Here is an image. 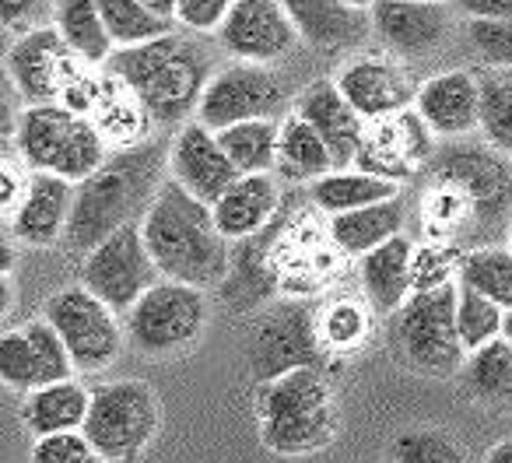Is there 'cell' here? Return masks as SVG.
Segmentation results:
<instances>
[{
    "label": "cell",
    "mask_w": 512,
    "mask_h": 463,
    "mask_svg": "<svg viewBox=\"0 0 512 463\" xmlns=\"http://www.w3.org/2000/svg\"><path fill=\"white\" fill-rule=\"evenodd\" d=\"M418 183V239L460 253L502 246L512 232V158L491 144L446 141Z\"/></svg>",
    "instance_id": "obj_1"
},
{
    "label": "cell",
    "mask_w": 512,
    "mask_h": 463,
    "mask_svg": "<svg viewBox=\"0 0 512 463\" xmlns=\"http://www.w3.org/2000/svg\"><path fill=\"white\" fill-rule=\"evenodd\" d=\"M169 148L172 141L144 137V141L113 151L92 176L81 179L71 225H67V239L74 250L88 253L123 225L144 221L158 190L165 186Z\"/></svg>",
    "instance_id": "obj_2"
},
{
    "label": "cell",
    "mask_w": 512,
    "mask_h": 463,
    "mask_svg": "<svg viewBox=\"0 0 512 463\" xmlns=\"http://www.w3.org/2000/svg\"><path fill=\"white\" fill-rule=\"evenodd\" d=\"M102 67L134 92V99L158 127H183L197 113L204 88L218 74L211 50L197 43L193 32L190 36L169 32L141 46H120Z\"/></svg>",
    "instance_id": "obj_3"
},
{
    "label": "cell",
    "mask_w": 512,
    "mask_h": 463,
    "mask_svg": "<svg viewBox=\"0 0 512 463\" xmlns=\"http://www.w3.org/2000/svg\"><path fill=\"white\" fill-rule=\"evenodd\" d=\"M141 228L162 278L183 281L204 292L225 285L232 271V250L214 221V207L186 193L172 176L158 190Z\"/></svg>",
    "instance_id": "obj_4"
},
{
    "label": "cell",
    "mask_w": 512,
    "mask_h": 463,
    "mask_svg": "<svg viewBox=\"0 0 512 463\" xmlns=\"http://www.w3.org/2000/svg\"><path fill=\"white\" fill-rule=\"evenodd\" d=\"M260 435L274 453H316L337 435V407L320 365L267 379L256 397Z\"/></svg>",
    "instance_id": "obj_5"
},
{
    "label": "cell",
    "mask_w": 512,
    "mask_h": 463,
    "mask_svg": "<svg viewBox=\"0 0 512 463\" xmlns=\"http://www.w3.org/2000/svg\"><path fill=\"white\" fill-rule=\"evenodd\" d=\"M15 144L32 172H53L71 183L88 179L109 158V137L99 130V123L64 102L22 109Z\"/></svg>",
    "instance_id": "obj_6"
},
{
    "label": "cell",
    "mask_w": 512,
    "mask_h": 463,
    "mask_svg": "<svg viewBox=\"0 0 512 463\" xmlns=\"http://www.w3.org/2000/svg\"><path fill=\"white\" fill-rule=\"evenodd\" d=\"M456 299H460V285L446 281L439 288H421L400 306L393 337L404 362L421 376L463 372L470 351L463 348L460 327H456Z\"/></svg>",
    "instance_id": "obj_7"
},
{
    "label": "cell",
    "mask_w": 512,
    "mask_h": 463,
    "mask_svg": "<svg viewBox=\"0 0 512 463\" xmlns=\"http://www.w3.org/2000/svg\"><path fill=\"white\" fill-rule=\"evenodd\" d=\"M158 425H162V407L155 390L137 379H120L92 390V407L81 432L113 463L141 453L155 439Z\"/></svg>",
    "instance_id": "obj_8"
},
{
    "label": "cell",
    "mask_w": 512,
    "mask_h": 463,
    "mask_svg": "<svg viewBox=\"0 0 512 463\" xmlns=\"http://www.w3.org/2000/svg\"><path fill=\"white\" fill-rule=\"evenodd\" d=\"M207 323L204 288L162 278L127 313L130 341L144 355H176L190 348Z\"/></svg>",
    "instance_id": "obj_9"
},
{
    "label": "cell",
    "mask_w": 512,
    "mask_h": 463,
    "mask_svg": "<svg viewBox=\"0 0 512 463\" xmlns=\"http://www.w3.org/2000/svg\"><path fill=\"white\" fill-rule=\"evenodd\" d=\"M158 281L162 271L144 243L141 221L106 236L95 250L85 253V264H81V285L99 295L113 313H130L137 299Z\"/></svg>",
    "instance_id": "obj_10"
},
{
    "label": "cell",
    "mask_w": 512,
    "mask_h": 463,
    "mask_svg": "<svg viewBox=\"0 0 512 463\" xmlns=\"http://www.w3.org/2000/svg\"><path fill=\"white\" fill-rule=\"evenodd\" d=\"M43 316L53 323L60 341L67 344L78 372H99L120 355L123 334L116 313L85 285L50 295Z\"/></svg>",
    "instance_id": "obj_11"
},
{
    "label": "cell",
    "mask_w": 512,
    "mask_h": 463,
    "mask_svg": "<svg viewBox=\"0 0 512 463\" xmlns=\"http://www.w3.org/2000/svg\"><path fill=\"white\" fill-rule=\"evenodd\" d=\"M8 81L29 106L43 102H64L67 88L85 74V60L67 46L57 25H39L15 39L8 50Z\"/></svg>",
    "instance_id": "obj_12"
},
{
    "label": "cell",
    "mask_w": 512,
    "mask_h": 463,
    "mask_svg": "<svg viewBox=\"0 0 512 463\" xmlns=\"http://www.w3.org/2000/svg\"><path fill=\"white\" fill-rule=\"evenodd\" d=\"M285 102L288 88L271 67L239 60L211 78L197 106V120L211 130H225L246 120H274Z\"/></svg>",
    "instance_id": "obj_13"
},
{
    "label": "cell",
    "mask_w": 512,
    "mask_h": 463,
    "mask_svg": "<svg viewBox=\"0 0 512 463\" xmlns=\"http://www.w3.org/2000/svg\"><path fill=\"white\" fill-rule=\"evenodd\" d=\"M320 313L302 302L274 306L264 320L256 323L253 344H249V362L256 379H274L281 372L302 369V365H320Z\"/></svg>",
    "instance_id": "obj_14"
},
{
    "label": "cell",
    "mask_w": 512,
    "mask_h": 463,
    "mask_svg": "<svg viewBox=\"0 0 512 463\" xmlns=\"http://www.w3.org/2000/svg\"><path fill=\"white\" fill-rule=\"evenodd\" d=\"M432 137V127L421 120V113L414 106L404 109V113L386 116V120H376L365 130L355 169L393 179V183L414 179L428 165V158L435 155V148H439Z\"/></svg>",
    "instance_id": "obj_15"
},
{
    "label": "cell",
    "mask_w": 512,
    "mask_h": 463,
    "mask_svg": "<svg viewBox=\"0 0 512 463\" xmlns=\"http://www.w3.org/2000/svg\"><path fill=\"white\" fill-rule=\"evenodd\" d=\"M299 39V29L281 0H235L218 32L225 53L249 64H274L288 57Z\"/></svg>",
    "instance_id": "obj_16"
},
{
    "label": "cell",
    "mask_w": 512,
    "mask_h": 463,
    "mask_svg": "<svg viewBox=\"0 0 512 463\" xmlns=\"http://www.w3.org/2000/svg\"><path fill=\"white\" fill-rule=\"evenodd\" d=\"M372 36L397 57H428L453 36V8L442 0H376Z\"/></svg>",
    "instance_id": "obj_17"
},
{
    "label": "cell",
    "mask_w": 512,
    "mask_h": 463,
    "mask_svg": "<svg viewBox=\"0 0 512 463\" xmlns=\"http://www.w3.org/2000/svg\"><path fill=\"white\" fill-rule=\"evenodd\" d=\"M0 372L8 386L32 393L39 386L71 379L74 358L53 330V323L43 316V320H32L0 337Z\"/></svg>",
    "instance_id": "obj_18"
},
{
    "label": "cell",
    "mask_w": 512,
    "mask_h": 463,
    "mask_svg": "<svg viewBox=\"0 0 512 463\" xmlns=\"http://www.w3.org/2000/svg\"><path fill=\"white\" fill-rule=\"evenodd\" d=\"M169 176L183 186L186 193H193L204 204H218L225 197V190L242 176L232 165V158L225 155L218 141V130L204 127V123H183L172 137L169 148Z\"/></svg>",
    "instance_id": "obj_19"
},
{
    "label": "cell",
    "mask_w": 512,
    "mask_h": 463,
    "mask_svg": "<svg viewBox=\"0 0 512 463\" xmlns=\"http://www.w3.org/2000/svg\"><path fill=\"white\" fill-rule=\"evenodd\" d=\"M334 81L365 123L386 120V116L411 109L421 88L414 85L411 71L393 57H358L351 64H344Z\"/></svg>",
    "instance_id": "obj_20"
},
{
    "label": "cell",
    "mask_w": 512,
    "mask_h": 463,
    "mask_svg": "<svg viewBox=\"0 0 512 463\" xmlns=\"http://www.w3.org/2000/svg\"><path fill=\"white\" fill-rule=\"evenodd\" d=\"M74 197H78V190L71 179L53 176V172H32L22 200L8 214V232L18 243L46 250L71 225Z\"/></svg>",
    "instance_id": "obj_21"
},
{
    "label": "cell",
    "mask_w": 512,
    "mask_h": 463,
    "mask_svg": "<svg viewBox=\"0 0 512 463\" xmlns=\"http://www.w3.org/2000/svg\"><path fill=\"white\" fill-rule=\"evenodd\" d=\"M295 113L327 141L337 169H351V165H355L369 123H365L362 116H358V109L344 99L337 81L320 78L302 88V95L295 99Z\"/></svg>",
    "instance_id": "obj_22"
},
{
    "label": "cell",
    "mask_w": 512,
    "mask_h": 463,
    "mask_svg": "<svg viewBox=\"0 0 512 463\" xmlns=\"http://www.w3.org/2000/svg\"><path fill=\"white\" fill-rule=\"evenodd\" d=\"M414 109L435 137L460 141L481 130V78L470 71H446L421 81Z\"/></svg>",
    "instance_id": "obj_23"
},
{
    "label": "cell",
    "mask_w": 512,
    "mask_h": 463,
    "mask_svg": "<svg viewBox=\"0 0 512 463\" xmlns=\"http://www.w3.org/2000/svg\"><path fill=\"white\" fill-rule=\"evenodd\" d=\"M299 36L316 50H351L372 36V15L348 0H281Z\"/></svg>",
    "instance_id": "obj_24"
},
{
    "label": "cell",
    "mask_w": 512,
    "mask_h": 463,
    "mask_svg": "<svg viewBox=\"0 0 512 463\" xmlns=\"http://www.w3.org/2000/svg\"><path fill=\"white\" fill-rule=\"evenodd\" d=\"M281 211V190L271 172H253L239 176L225 190V197L214 204V221L228 243H242L249 236H260Z\"/></svg>",
    "instance_id": "obj_25"
},
{
    "label": "cell",
    "mask_w": 512,
    "mask_h": 463,
    "mask_svg": "<svg viewBox=\"0 0 512 463\" xmlns=\"http://www.w3.org/2000/svg\"><path fill=\"white\" fill-rule=\"evenodd\" d=\"M414 243L400 232L362 257V288L376 313H400L414 295Z\"/></svg>",
    "instance_id": "obj_26"
},
{
    "label": "cell",
    "mask_w": 512,
    "mask_h": 463,
    "mask_svg": "<svg viewBox=\"0 0 512 463\" xmlns=\"http://www.w3.org/2000/svg\"><path fill=\"white\" fill-rule=\"evenodd\" d=\"M407 221V200L390 197L379 204L358 207V211H344L330 218V243L348 257H365L376 246L390 243L393 236L404 232Z\"/></svg>",
    "instance_id": "obj_27"
},
{
    "label": "cell",
    "mask_w": 512,
    "mask_h": 463,
    "mask_svg": "<svg viewBox=\"0 0 512 463\" xmlns=\"http://www.w3.org/2000/svg\"><path fill=\"white\" fill-rule=\"evenodd\" d=\"M88 407H92V390H85L74 379H60V383L39 386V390L29 393V400L22 407V418L39 439V435L85 428Z\"/></svg>",
    "instance_id": "obj_28"
},
{
    "label": "cell",
    "mask_w": 512,
    "mask_h": 463,
    "mask_svg": "<svg viewBox=\"0 0 512 463\" xmlns=\"http://www.w3.org/2000/svg\"><path fill=\"white\" fill-rule=\"evenodd\" d=\"M309 197H313V204L320 207V211H327L330 218H334V214L358 211V207L400 197V183L372 176V172H362V169H334V172H327V176L313 179Z\"/></svg>",
    "instance_id": "obj_29"
},
{
    "label": "cell",
    "mask_w": 512,
    "mask_h": 463,
    "mask_svg": "<svg viewBox=\"0 0 512 463\" xmlns=\"http://www.w3.org/2000/svg\"><path fill=\"white\" fill-rule=\"evenodd\" d=\"M53 25H57L60 36L67 39V46H71L88 67H102L113 57L116 43L106 29L99 0H57Z\"/></svg>",
    "instance_id": "obj_30"
},
{
    "label": "cell",
    "mask_w": 512,
    "mask_h": 463,
    "mask_svg": "<svg viewBox=\"0 0 512 463\" xmlns=\"http://www.w3.org/2000/svg\"><path fill=\"white\" fill-rule=\"evenodd\" d=\"M278 169H281V176L295 179V183H302V179H320L337 169L327 141H323L299 113H288L285 120H281Z\"/></svg>",
    "instance_id": "obj_31"
},
{
    "label": "cell",
    "mask_w": 512,
    "mask_h": 463,
    "mask_svg": "<svg viewBox=\"0 0 512 463\" xmlns=\"http://www.w3.org/2000/svg\"><path fill=\"white\" fill-rule=\"evenodd\" d=\"M218 141L225 155L242 176L253 172H271L278 165V141H281V123L278 120H246L232 123V127L218 130Z\"/></svg>",
    "instance_id": "obj_32"
},
{
    "label": "cell",
    "mask_w": 512,
    "mask_h": 463,
    "mask_svg": "<svg viewBox=\"0 0 512 463\" xmlns=\"http://www.w3.org/2000/svg\"><path fill=\"white\" fill-rule=\"evenodd\" d=\"M463 383L484 404H512V341L495 337L484 348L470 351L463 362Z\"/></svg>",
    "instance_id": "obj_33"
},
{
    "label": "cell",
    "mask_w": 512,
    "mask_h": 463,
    "mask_svg": "<svg viewBox=\"0 0 512 463\" xmlns=\"http://www.w3.org/2000/svg\"><path fill=\"white\" fill-rule=\"evenodd\" d=\"M456 281L474 292H481L484 299L498 302L502 309H512V250L509 246H481L470 250L460 264Z\"/></svg>",
    "instance_id": "obj_34"
},
{
    "label": "cell",
    "mask_w": 512,
    "mask_h": 463,
    "mask_svg": "<svg viewBox=\"0 0 512 463\" xmlns=\"http://www.w3.org/2000/svg\"><path fill=\"white\" fill-rule=\"evenodd\" d=\"M99 8L116 46H141L172 32V18L155 15L141 0H99Z\"/></svg>",
    "instance_id": "obj_35"
},
{
    "label": "cell",
    "mask_w": 512,
    "mask_h": 463,
    "mask_svg": "<svg viewBox=\"0 0 512 463\" xmlns=\"http://www.w3.org/2000/svg\"><path fill=\"white\" fill-rule=\"evenodd\" d=\"M460 285V281H456ZM505 309L498 302L484 299L481 292L460 285V299H456V327H460V341L467 351L484 348L488 341L502 337Z\"/></svg>",
    "instance_id": "obj_36"
},
{
    "label": "cell",
    "mask_w": 512,
    "mask_h": 463,
    "mask_svg": "<svg viewBox=\"0 0 512 463\" xmlns=\"http://www.w3.org/2000/svg\"><path fill=\"white\" fill-rule=\"evenodd\" d=\"M369 337V309L358 299H337L320 313L323 351H355Z\"/></svg>",
    "instance_id": "obj_37"
},
{
    "label": "cell",
    "mask_w": 512,
    "mask_h": 463,
    "mask_svg": "<svg viewBox=\"0 0 512 463\" xmlns=\"http://www.w3.org/2000/svg\"><path fill=\"white\" fill-rule=\"evenodd\" d=\"M481 134L512 158V81L481 78Z\"/></svg>",
    "instance_id": "obj_38"
},
{
    "label": "cell",
    "mask_w": 512,
    "mask_h": 463,
    "mask_svg": "<svg viewBox=\"0 0 512 463\" xmlns=\"http://www.w3.org/2000/svg\"><path fill=\"white\" fill-rule=\"evenodd\" d=\"M393 460L397 463H467L463 449L435 428H411L393 439Z\"/></svg>",
    "instance_id": "obj_39"
},
{
    "label": "cell",
    "mask_w": 512,
    "mask_h": 463,
    "mask_svg": "<svg viewBox=\"0 0 512 463\" xmlns=\"http://www.w3.org/2000/svg\"><path fill=\"white\" fill-rule=\"evenodd\" d=\"M32 463H109V460L92 446V439L81 428H74V432L39 435L36 446H32Z\"/></svg>",
    "instance_id": "obj_40"
},
{
    "label": "cell",
    "mask_w": 512,
    "mask_h": 463,
    "mask_svg": "<svg viewBox=\"0 0 512 463\" xmlns=\"http://www.w3.org/2000/svg\"><path fill=\"white\" fill-rule=\"evenodd\" d=\"M467 46L488 67L512 71V22H470Z\"/></svg>",
    "instance_id": "obj_41"
},
{
    "label": "cell",
    "mask_w": 512,
    "mask_h": 463,
    "mask_svg": "<svg viewBox=\"0 0 512 463\" xmlns=\"http://www.w3.org/2000/svg\"><path fill=\"white\" fill-rule=\"evenodd\" d=\"M463 257H467V253L453 250V246H428L425 243L418 253H414V292L456 281Z\"/></svg>",
    "instance_id": "obj_42"
},
{
    "label": "cell",
    "mask_w": 512,
    "mask_h": 463,
    "mask_svg": "<svg viewBox=\"0 0 512 463\" xmlns=\"http://www.w3.org/2000/svg\"><path fill=\"white\" fill-rule=\"evenodd\" d=\"M235 0H179L176 22L190 29L193 36H207V32H221L228 11Z\"/></svg>",
    "instance_id": "obj_43"
},
{
    "label": "cell",
    "mask_w": 512,
    "mask_h": 463,
    "mask_svg": "<svg viewBox=\"0 0 512 463\" xmlns=\"http://www.w3.org/2000/svg\"><path fill=\"white\" fill-rule=\"evenodd\" d=\"M46 15V0H4V29L8 32H25L39 29V18Z\"/></svg>",
    "instance_id": "obj_44"
},
{
    "label": "cell",
    "mask_w": 512,
    "mask_h": 463,
    "mask_svg": "<svg viewBox=\"0 0 512 463\" xmlns=\"http://www.w3.org/2000/svg\"><path fill=\"white\" fill-rule=\"evenodd\" d=\"M470 22H512V0H453Z\"/></svg>",
    "instance_id": "obj_45"
},
{
    "label": "cell",
    "mask_w": 512,
    "mask_h": 463,
    "mask_svg": "<svg viewBox=\"0 0 512 463\" xmlns=\"http://www.w3.org/2000/svg\"><path fill=\"white\" fill-rule=\"evenodd\" d=\"M141 4L162 18H176V8H179V0H141Z\"/></svg>",
    "instance_id": "obj_46"
},
{
    "label": "cell",
    "mask_w": 512,
    "mask_h": 463,
    "mask_svg": "<svg viewBox=\"0 0 512 463\" xmlns=\"http://www.w3.org/2000/svg\"><path fill=\"white\" fill-rule=\"evenodd\" d=\"M484 463H512V439L491 446V453H488V460H484Z\"/></svg>",
    "instance_id": "obj_47"
},
{
    "label": "cell",
    "mask_w": 512,
    "mask_h": 463,
    "mask_svg": "<svg viewBox=\"0 0 512 463\" xmlns=\"http://www.w3.org/2000/svg\"><path fill=\"white\" fill-rule=\"evenodd\" d=\"M502 337L512 341V309H505V323H502Z\"/></svg>",
    "instance_id": "obj_48"
},
{
    "label": "cell",
    "mask_w": 512,
    "mask_h": 463,
    "mask_svg": "<svg viewBox=\"0 0 512 463\" xmlns=\"http://www.w3.org/2000/svg\"><path fill=\"white\" fill-rule=\"evenodd\" d=\"M348 4H351V8H365V11H369L376 0H348Z\"/></svg>",
    "instance_id": "obj_49"
},
{
    "label": "cell",
    "mask_w": 512,
    "mask_h": 463,
    "mask_svg": "<svg viewBox=\"0 0 512 463\" xmlns=\"http://www.w3.org/2000/svg\"><path fill=\"white\" fill-rule=\"evenodd\" d=\"M509 250H512V232H509Z\"/></svg>",
    "instance_id": "obj_50"
}]
</instances>
